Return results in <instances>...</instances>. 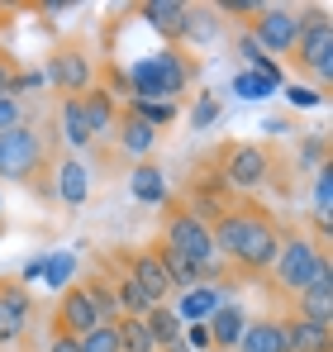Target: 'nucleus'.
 <instances>
[{
  "instance_id": "f257e3e1",
  "label": "nucleus",
  "mask_w": 333,
  "mask_h": 352,
  "mask_svg": "<svg viewBox=\"0 0 333 352\" xmlns=\"http://www.w3.org/2000/svg\"><path fill=\"white\" fill-rule=\"evenodd\" d=\"M281 229L286 224L262 200L233 195V205L210 224L215 252H219V262H224V281L262 286V276H267V267H272V257H277V248H281Z\"/></svg>"
},
{
  "instance_id": "f03ea898",
  "label": "nucleus",
  "mask_w": 333,
  "mask_h": 352,
  "mask_svg": "<svg viewBox=\"0 0 333 352\" xmlns=\"http://www.w3.org/2000/svg\"><path fill=\"white\" fill-rule=\"evenodd\" d=\"M53 167H57V138L43 124L24 119L10 133H0V181H14V186H24V190H34L39 200L53 205L57 200Z\"/></svg>"
},
{
  "instance_id": "7ed1b4c3",
  "label": "nucleus",
  "mask_w": 333,
  "mask_h": 352,
  "mask_svg": "<svg viewBox=\"0 0 333 352\" xmlns=\"http://www.w3.org/2000/svg\"><path fill=\"white\" fill-rule=\"evenodd\" d=\"M329 257H333L329 243L305 234V224H286V229H281V248H277V257H272V267H267V276H262V286H267L272 300L290 305L295 295L319 276V267H324Z\"/></svg>"
},
{
  "instance_id": "20e7f679",
  "label": "nucleus",
  "mask_w": 333,
  "mask_h": 352,
  "mask_svg": "<svg viewBox=\"0 0 333 352\" xmlns=\"http://www.w3.org/2000/svg\"><path fill=\"white\" fill-rule=\"evenodd\" d=\"M153 238H158V243H166L171 252H181V257L200 272V281H205V286L224 281V262H219V252H215L210 224H200V219L181 205V195L162 205V219H158V234H153Z\"/></svg>"
},
{
  "instance_id": "39448f33",
  "label": "nucleus",
  "mask_w": 333,
  "mask_h": 352,
  "mask_svg": "<svg viewBox=\"0 0 333 352\" xmlns=\"http://www.w3.org/2000/svg\"><path fill=\"white\" fill-rule=\"evenodd\" d=\"M205 167L219 176L233 195H257L277 181V153L267 143H248V138H228V143H215Z\"/></svg>"
},
{
  "instance_id": "423d86ee",
  "label": "nucleus",
  "mask_w": 333,
  "mask_h": 352,
  "mask_svg": "<svg viewBox=\"0 0 333 352\" xmlns=\"http://www.w3.org/2000/svg\"><path fill=\"white\" fill-rule=\"evenodd\" d=\"M195 67L200 62L191 58L186 48H166L158 58H143L129 67V96L138 100V105H158V100H176L181 91H186V81L195 76Z\"/></svg>"
},
{
  "instance_id": "0eeeda50",
  "label": "nucleus",
  "mask_w": 333,
  "mask_h": 352,
  "mask_svg": "<svg viewBox=\"0 0 333 352\" xmlns=\"http://www.w3.org/2000/svg\"><path fill=\"white\" fill-rule=\"evenodd\" d=\"M286 62H290V72L300 81H314L319 91H329V76H333V19H329V10H305L300 38L286 53Z\"/></svg>"
},
{
  "instance_id": "6e6552de",
  "label": "nucleus",
  "mask_w": 333,
  "mask_h": 352,
  "mask_svg": "<svg viewBox=\"0 0 333 352\" xmlns=\"http://www.w3.org/2000/svg\"><path fill=\"white\" fill-rule=\"evenodd\" d=\"M48 81H53L57 100H72V96H86L96 86V58L86 48V38H62L48 58Z\"/></svg>"
},
{
  "instance_id": "1a4fd4ad",
  "label": "nucleus",
  "mask_w": 333,
  "mask_h": 352,
  "mask_svg": "<svg viewBox=\"0 0 333 352\" xmlns=\"http://www.w3.org/2000/svg\"><path fill=\"white\" fill-rule=\"evenodd\" d=\"M110 257H114V267L148 295V305H171V300H176V286H171V276H166L162 257L153 252V243H148V248H110Z\"/></svg>"
},
{
  "instance_id": "9d476101",
  "label": "nucleus",
  "mask_w": 333,
  "mask_h": 352,
  "mask_svg": "<svg viewBox=\"0 0 333 352\" xmlns=\"http://www.w3.org/2000/svg\"><path fill=\"white\" fill-rule=\"evenodd\" d=\"M300 24H305V10H295V5H262V10L248 19V38H253L262 53L286 58V53L295 48V38H300Z\"/></svg>"
},
{
  "instance_id": "9b49d317",
  "label": "nucleus",
  "mask_w": 333,
  "mask_h": 352,
  "mask_svg": "<svg viewBox=\"0 0 333 352\" xmlns=\"http://www.w3.org/2000/svg\"><path fill=\"white\" fill-rule=\"evenodd\" d=\"M39 305H34V291L24 286V276H0V348H14L29 324H34Z\"/></svg>"
},
{
  "instance_id": "f8f14e48",
  "label": "nucleus",
  "mask_w": 333,
  "mask_h": 352,
  "mask_svg": "<svg viewBox=\"0 0 333 352\" xmlns=\"http://www.w3.org/2000/svg\"><path fill=\"white\" fill-rule=\"evenodd\" d=\"M96 324H100V314H96V305L86 300V291H81V286H62V295H57V305H53V329H48V333L86 338Z\"/></svg>"
},
{
  "instance_id": "ddd939ff",
  "label": "nucleus",
  "mask_w": 333,
  "mask_h": 352,
  "mask_svg": "<svg viewBox=\"0 0 333 352\" xmlns=\"http://www.w3.org/2000/svg\"><path fill=\"white\" fill-rule=\"evenodd\" d=\"M290 314H300V319H310L319 329H333V257L319 267V276L290 300Z\"/></svg>"
},
{
  "instance_id": "4468645a",
  "label": "nucleus",
  "mask_w": 333,
  "mask_h": 352,
  "mask_svg": "<svg viewBox=\"0 0 333 352\" xmlns=\"http://www.w3.org/2000/svg\"><path fill=\"white\" fill-rule=\"evenodd\" d=\"M110 138H114V153H119V157H148L153 143H158V129L124 100V105H119V124H114Z\"/></svg>"
},
{
  "instance_id": "2eb2a0df",
  "label": "nucleus",
  "mask_w": 333,
  "mask_h": 352,
  "mask_svg": "<svg viewBox=\"0 0 333 352\" xmlns=\"http://www.w3.org/2000/svg\"><path fill=\"white\" fill-rule=\"evenodd\" d=\"M81 115H86V124H91V138H96V143L110 138L114 124H119V96H114L105 81H96V86L81 96Z\"/></svg>"
},
{
  "instance_id": "dca6fc26",
  "label": "nucleus",
  "mask_w": 333,
  "mask_h": 352,
  "mask_svg": "<svg viewBox=\"0 0 333 352\" xmlns=\"http://www.w3.org/2000/svg\"><path fill=\"white\" fill-rule=\"evenodd\" d=\"M277 319H281L286 352H333V329H319L300 314H277Z\"/></svg>"
},
{
  "instance_id": "f3484780",
  "label": "nucleus",
  "mask_w": 333,
  "mask_h": 352,
  "mask_svg": "<svg viewBox=\"0 0 333 352\" xmlns=\"http://www.w3.org/2000/svg\"><path fill=\"white\" fill-rule=\"evenodd\" d=\"M57 143L72 148V153H91V148H96L91 124H86V115H81V96L57 100Z\"/></svg>"
},
{
  "instance_id": "a211bd4d",
  "label": "nucleus",
  "mask_w": 333,
  "mask_h": 352,
  "mask_svg": "<svg viewBox=\"0 0 333 352\" xmlns=\"http://www.w3.org/2000/svg\"><path fill=\"white\" fill-rule=\"evenodd\" d=\"M243 324H248V314H243L238 305H215V314L205 319L210 348H215V352H233V348H238V338H243Z\"/></svg>"
},
{
  "instance_id": "6ab92c4d",
  "label": "nucleus",
  "mask_w": 333,
  "mask_h": 352,
  "mask_svg": "<svg viewBox=\"0 0 333 352\" xmlns=\"http://www.w3.org/2000/svg\"><path fill=\"white\" fill-rule=\"evenodd\" d=\"M138 14L162 34L171 48H181V24H186V5L181 0H148V5H138Z\"/></svg>"
},
{
  "instance_id": "aec40b11",
  "label": "nucleus",
  "mask_w": 333,
  "mask_h": 352,
  "mask_svg": "<svg viewBox=\"0 0 333 352\" xmlns=\"http://www.w3.org/2000/svg\"><path fill=\"white\" fill-rule=\"evenodd\" d=\"M233 352H286V338H281V319L277 314H262V319H248L243 324V338Z\"/></svg>"
},
{
  "instance_id": "412c9836",
  "label": "nucleus",
  "mask_w": 333,
  "mask_h": 352,
  "mask_svg": "<svg viewBox=\"0 0 333 352\" xmlns=\"http://www.w3.org/2000/svg\"><path fill=\"white\" fill-rule=\"evenodd\" d=\"M215 305H224L219 286H191V291H181V300H176L171 309H176L181 324H205V319L215 314Z\"/></svg>"
},
{
  "instance_id": "4be33fe9",
  "label": "nucleus",
  "mask_w": 333,
  "mask_h": 352,
  "mask_svg": "<svg viewBox=\"0 0 333 352\" xmlns=\"http://www.w3.org/2000/svg\"><path fill=\"white\" fill-rule=\"evenodd\" d=\"M224 19L215 14V5H186V24H181V43H210L219 38Z\"/></svg>"
},
{
  "instance_id": "5701e85b",
  "label": "nucleus",
  "mask_w": 333,
  "mask_h": 352,
  "mask_svg": "<svg viewBox=\"0 0 333 352\" xmlns=\"http://www.w3.org/2000/svg\"><path fill=\"white\" fill-rule=\"evenodd\" d=\"M143 324H148V333H153V343H158V352L186 338V324L176 319V309H171V305H153V309L143 314Z\"/></svg>"
},
{
  "instance_id": "b1692460",
  "label": "nucleus",
  "mask_w": 333,
  "mask_h": 352,
  "mask_svg": "<svg viewBox=\"0 0 333 352\" xmlns=\"http://www.w3.org/2000/svg\"><path fill=\"white\" fill-rule=\"evenodd\" d=\"M114 329H119V352H158L148 324H143V314H119Z\"/></svg>"
},
{
  "instance_id": "393cba45",
  "label": "nucleus",
  "mask_w": 333,
  "mask_h": 352,
  "mask_svg": "<svg viewBox=\"0 0 333 352\" xmlns=\"http://www.w3.org/2000/svg\"><path fill=\"white\" fill-rule=\"evenodd\" d=\"M81 352H119V329L114 324H96L86 338H76Z\"/></svg>"
},
{
  "instance_id": "a878e982",
  "label": "nucleus",
  "mask_w": 333,
  "mask_h": 352,
  "mask_svg": "<svg viewBox=\"0 0 333 352\" xmlns=\"http://www.w3.org/2000/svg\"><path fill=\"white\" fill-rule=\"evenodd\" d=\"M133 195H138V200H162V176H158V167H138Z\"/></svg>"
},
{
  "instance_id": "bb28decb",
  "label": "nucleus",
  "mask_w": 333,
  "mask_h": 352,
  "mask_svg": "<svg viewBox=\"0 0 333 352\" xmlns=\"http://www.w3.org/2000/svg\"><path fill=\"white\" fill-rule=\"evenodd\" d=\"M24 119H34L24 100H14V96H0V133H10V129H14V124H24Z\"/></svg>"
},
{
  "instance_id": "cd10ccee",
  "label": "nucleus",
  "mask_w": 333,
  "mask_h": 352,
  "mask_svg": "<svg viewBox=\"0 0 333 352\" xmlns=\"http://www.w3.org/2000/svg\"><path fill=\"white\" fill-rule=\"evenodd\" d=\"M48 352H81V343L72 333H48Z\"/></svg>"
},
{
  "instance_id": "c85d7f7f",
  "label": "nucleus",
  "mask_w": 333,
  "mask_h": 352,
  "mask_svg": "<svg viewBox=\"0 0 333 352\" xmlns=\"http://www.w3.org/2000/svg\"><path fill=\"white\" fill-rule=\"evenodd\" d=\"M186 333H191L200 348H210V333H205V324H186Z\"/></svg>"
},
{
  "instance_id": "c756f323",
  "label": "nucleus",
  "mask_w": 333,
  "mask_h": 352,
  "mask_svg": "<svg viewBox=\"0 0 333 352\" xmlns=\"http://www.w3.org/2000/svg\"><path fill=\"white\" fill-rule=\"evenodd\" d=\"M215 110H219V105H215V100H205V105L195 110V124H210V119H215Z\"/></svg>"
},
{
  "instance_id": "7c9ffc66",
  "label": "nucleus",
  "mask_w": 333,
  "mask_h": 352,
  "mask_svg": "<svg viewBox=\"0 0 333 352\" xmlns=\"http://www.w3.org/2000/svg\"><path fill=\"white\" fill-rule=\"evenodd\" d=\"M10 24H14V5H0V34H5Z\"/></svg>"
},
{
  "instance_id": "2f4dec72",
  "label": "nucleus",
  "mask_w": 333,
  "mask_h": 352,
  "mask_svg": "<svg viewBox=\"0 0 333 352\" xmlns=\"http://www.w3.org/2000/svg\"><path fill=\"white\" fill-rule=\"evenodd\" d=\"M162 352H191V348H186V338H181V343H171V348H162Z\"/></svg>"
},
{
  "instance_id": "473e14b6",
  "label": "nucleus",
  "mask_w": 333,
  "mask_h": 352,
  "mask_svg": "<svg viewBox=\"0 0 333 352\" xmlns=\"http://www.w3.org/2000/svg\"><path fill=\"white\" fill-rule=\"evenodd\" d=\"M0 234H5V200H0Z\"/></svg>"
},
{
  "instance_id": "72a5a7b5",
  "label": "nucleus",
  "mask_w": 333,
  "mask_h": 352,
  "mask_svg": "<svg viewBox=\"0 0 333 352\" xmlns=\"http://www.w3.org/2000/svg\"><path fill=\"white\" fill-rule=\"evenodd\" d=\"M5 53H10V48H0V58H5Z\"/></svg>"
}]
</instances>
